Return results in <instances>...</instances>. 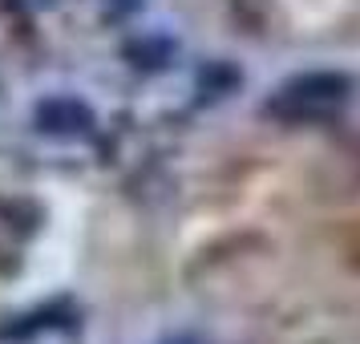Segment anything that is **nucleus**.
Instances as JSON below:
<instances>
[{"mask_svg": "<svg viewBox=\"0 0 360 344\" xmlns=\"http://www.w3.org/2000/svg\"><path fill=\"white\" fill-rule=\"evenodd\" d=\"M340 89H344L340 77H328V73H308V77H295V82L283 85L267 110H271L276 117H288V122L316 117V114H324V110H332V106L344 98Z\"/></svg>", "mask_w": 360, "mask_h": 344, "instance_id": "obj_1", "label": "nucleus"}, {"mask_svg": "<svg viewBox=\"0 0 360 344\" xmlns=\"http://www.w3.org/2000/svg\"><path fill=\"white\" fill-rule=\"evenodd\" d=\"M33 126L45 138H57V142H77V138H89L98 117L85 106L82 98H45L37 101L33 110Z\"/></svg>", "mask_w": 360, "mask_h": 344, "instance_id": "obj_2", "label": "nucleus"}]
</instances>
